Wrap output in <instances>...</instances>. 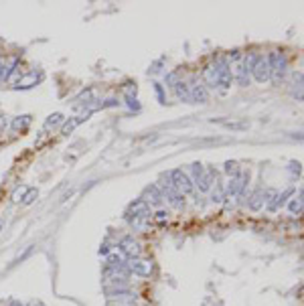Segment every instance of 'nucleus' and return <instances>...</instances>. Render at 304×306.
<instances>
[{
    "mask_svg": "<svg viewBox=\"0 0 304 306\" xmlns=\"http://www.w3.org/2000/svg\"><path fill=\"white\" fill-rule=\"evenodd\" d=\"M41 79V75H37V73H29V75H25V77H21L19 81H17V87L21 89H27V87H31V85H35L37 81Z\"/></svg>",
    "mask_w": 304,
    "mask_h": 306,
    "instance_id": "obj_18",
    "label": "nucleus"
},
{
    "mask_svg": "<svg viewBox=\"0 0 304 306\" xmlns=\"http://www.w3.org/2000/svg\"><path fill=\"white\" fill-rule=\"evenodd\" d=\"M7 126V120H5V116H0V130H3Z\"/></svg>",
    "mask_w": 304,
    "mask_h": 306,
    "instance_id": "obj_35",
    "label": "nucleus"
},
{
    "mask_svg": "<svg viewBox=\"0 0 304 306\" xmlns=\"http://www.w3.org/2000/svg\"><path fill=\"white\" fill-rule=\"evenodd\" d=\"M213 71L217 77V85L223 89H229L231 81H233V71H231V65L227 63V59H217L213 65Z\"/></svg>",
    "mask_w": 304,
    "mask_h": 306,
    "instance_id": "obj_3",
    "label": "nucleus"
},
{
    "mask_svg": "<svg viewBox=\"0 0 304 306\" xmlns=\"http://www.w3.org/2000/svg\"><path fill=\"white\" fill-rule=\"evenodd\" d=\"M99 253H104V256H108V253H110V247H108V245H101V247H99Z\"/></svg>",
    "mask_w": 304,
    "mask_h": 306,
    "instance_id": "obj_34",
    "label": "nucleus"
},
{
    "mask_svg": "<svg viewBox=\"0 0 304 306\" xmlns=\"http://www.w3.org/2000/svg\"><path fill=\"white\" fill-rule=\"evenodd\" d=\"M247 181H249V173H243V175L231 179L229 185H227V189H225V199L235 197V195H241V191H243V187H245Z\"/></svg>",
    "mask_w": 304,
    "mask_h": 306,
    "instance_id": "obj_8",
    "label": "nucleus"
},
{
    "mask_svg": "<svg viewBox=\"0 0 304 306\" xmlns=\"http://www.w3.org/2000/svg\"><path fill=\"white\" fill-rule=\"evenodd\" d=\"M29 124H31V116H19L13 120L11 126H13V130H25Z\"/></svg>",
    "mask_w": 304,
    "mask_h": 306,
    "instance_id": "obj_21",
    "label": "nucleus"
},
{
    "mask_svg": "<svg viewBox=\"0 0 304 306\" xmlns=\"http://www.w3.org/2000/svg\"><path fill=\"white\" fill-rule=\"evenodd\" d=\"M35 306H43V304H35Z\"/></svg>",
    "mask_w": 304,
    "mask_h": 306,
    "instance_id": "obj_38",
    "label": "nucleus"
},
{
    "mask_svg": "<svg viewBox=\"0 0 304 306\" xmlns=\"http://www.w3.org/2000/svg\"><path fill=\"white\" fill-rule=\"evenodd\" d=\"M189 95H191V101H197V104H205V101L209 99L207 87L203 83H193L189 87Z\"/></svg>",
    "mask_w": 304,
    "mask_h": 306,
    "instance_id": "obj_10",
    "label": "nucleus"
},
{
    "mask_svg": "<svg viewBox=\"0 0 304 306\" xmlns=\"http://www.w3.org/2000/svg\"><path fill=\"white\" fill-rule=\"evenodd\" d=\"M9 306H23V304H21L19 300H11V302H9Z\"/></svg>",
    "mask_w": 304,
    "mask_h": 306,
    "instance_id": "obj_36",
    "label": "nucleus"
},
{
    "mask_svg": "<svg viewBox=\"0 0 304 306\" xmlns=\"http://www.w3.org/2000/svg\"><path fill=\"white\" fill-rule=\"evenodd\" d=\"M173 87H175V93H177V97H179L181 101H191V95H189V83H185V81H177Z\"/></svg>",
    "mask_w": 304,
    "mask_h": 306,
    "instance_id": "obj_17",
    "label": "nucleus"
},
{
    "mask_svg": "<svg viewBox=\"0 0 304 306\" xmlns=\"http://www.w3.org/2000/svg\"><path fill=\"white\" fill-rule=\"evenodd\" d=\"M247 71L253 75V79L260 81V83H266V81L272 79L270 65H268V57H264V55H253L251 61H249Z\"/></svg>",
    "mask_w": 304,
    "mask_h": 306,
    "instance_id": "obj_1",
    "label": "nucleus"
},
{
    "mask_svg": "<svg viewBox=\"0 0 304 306\" xmlns=\"http://www.w3.org/2000/svg\"><path fill=\"white\" fill-rule=\"evenodd\" d=\"M63 122V114H59V112H55V114H51L49 118H47V122H45V128L47 130H51V128H55V126H59Z\"/></svg>",
    "mask_w": 304,
    "mask_h": 306,
    "instance_id": "obj_20",
    "label": "nucleus"
},
{
    "mask_svg": "<svg viewBox=\"0 0 304 306\" xmlns=\"http://www.w3.org/2000/svg\"><path fill=\"white\" fill-rule=\"evenodd\" d=\"M85 118H87V114H83V116H75V118H69L67 122H63V126H61V134H65V136L71 134V132H73V130H75V128H77Z\"/></svg>",
    "mask_w": 304,
    "mask_h": 306,
    "instance_id": "obj_16",
    "label": "nucleus"
},
{
    "mask_svg": "<svg viewBox=\"0 0 304 306\" xmlns=\"http://www.w3.org/2000/svg\"><path fill=\"white\" fill-rule=\"evenodd\" d=\"M203 75H205V81H207L211 87H217V77H215L213 65H211V67H207V69H205V73H203Z\"/></svg>",
    "mask_w": 304,
    "mask_h": 306,
    "instance_id": "obj_23",
    "label": "nucleus"
},
{
    "mask_svg": "<svg viewBox=\"0 0 304 306\" xmlns=\"http://www.w3.org/2000/svg\"><path fill=\"white\" fill-rule=\"evenodd\" d=\"M288 211L292 215H300L302 213V191L298 193V197H294L290 203H288Z\"/></svg>",
    "mask_w": 304,
    "mask_h": 306,
    "instance_id": "obj_19",
    "label": "nucleus"
},
{
    "mask_svg": "<svg viewBox=\"0 0 304 306\" xmlns=\"http://www.w3.org/2000/svg\"><path fill=\"white\" fill-rule=\"evenodd\" d=\"M126 217H128V221L130 219H146V217H150V205L144 199H136L132 205L128 207Z\"/></svg>",
    "mask_w": 304,
    "mask_h": 306,
    "instance_id": "obj_6",
    "label": "nucleus"
},
{
    "mask_svg": "<svg viewBox=\"0 0 304 306\" xmlns=\"http://www.w3.org/2000/svg\"><path fill=\"white\" fill-rule=\"evenodd\" d=\"M215 179H217V173H215V171H205V173H203V177L197 181L199 191H201V193H207V191L213 187Z\"/></svg>",
    "mask_w": 304,
    "mask_h": 306,
    "instance_id": "obj_13",
    "label": "nucleus"
},
{
    "mask_svg": "<svg viewBox=\"0 0 304 306\" xmlns=\"http://www.w3.org/2000/svg\"><path fill=\"white\" fill-rule=\"evenodd\" d=\"M211 201H213V203H223V201H225V189H223L221 185H217V187H215Z\"/></svg>",
    "mask_w": 304,
    "mask_h": 306,
    "instance_id": "obj_26",
    "label": "nucleus"
},
{
    "mask_svg": "<svg viewBox=\"0 0 304 306\" xmlns=\"http://www.w3.org/2000/svg\"><path fill=\"white\" fill-rule=\"evenodd\" d=\"M126 262L122 260V256H118V253H110L108 256V262H106V266H124Z\"/></svg>",
    "mask_w": 304,
    "mask_h": 306,
    "instance_id": "obj_27",
    "label": "nucleus"
},
{
    "mask_svg": "<svg viewBox=\"0 0 304 306\" xmlns=\"http://www.w3.org/2000/svg\"><path fill=\"white\" fill-rule=\"evenodd\" d=\"M155 219H157L159 223H165V221L169 219V213H167V211H159V213L155 215Z\"/></svg>",
    "mask_w": 304,
    "mask_h": 306,
    "instance_id": "obj_30",
    "label": "nucleus"
},
{
    "mask_svg": "<svg viewBox=\"0 0 304 306\" xmlns=\"http://www.w3.org/2000/svg\"><path fill=\"white\" fill-rule=\"evenodd\" d=\"M225 173L231 177V179H235V177H239V165L237 163H225Z\"/></svg>",
    "mask_w": 304,
    "mask_h": 306,
    "instance_id": "obj_25",
    "label": "nucleus"
},
{
    "mask_svg": "<svg viewBox=\"0 0 304 306\" xmlns=\"http://www.w3.org/2000/svg\"><path fill=\"white\" fill-rule=\"evenodd\" d=\"M264 205H266V201H264V191H262V189H256V191H253V195L247 199V207H249L251 211H260Z\"/></svg>",
    "mask_w": 304,
    "mask_h": 306,
    "instance_id": "obj_14",
    "label": "nucleus"
},
{
    "mask_svg": "<svg viewBox=\"0 0 304 306\" xmlns=\"http://www.w3.org/2000/svg\"><path fill=\"white\" fill-rule=\"evenodd\" d=\"M203 173H205V169H203V165H201V163H195V165H193V177H195V183H197V181L203 177Z\"/></svg>",
    "mask_w": 304,
    "mask_h": 306,
    "instance_id": "obj_28",
    "label": "nucleus"
},
{
    "mask_svg": "<svg viewBox=\"0 0 304 306\" xmlns=\"http://www.w3.org/2000/svg\"><path fill=\"white\" fill-rule=\"evenodd\" d=\"M25 193H27V187H17V189H15V193H13V201H15V203L23 201Z\"/></svg>",
    "mask_w": 304,
    "mask_h": 306,
    "instance_id": "obj_29",
    "label": "nucleus"
},
{
    "mask_svg": "<svg viewBox=\"0 0 304 306\" xmlns=\"http://www.w3.org/2000/svg\"><path fill=\"white\" fill-rule=\"evenodd\" d=\"M292 195H294V189H286L282 195H276V197H274V199L268 203V211H272V213H274V211H278L282 205H286V201H288Z\"/></svg>",
    "mask_w": 304,
    "mask_h": 306,
    "instance_id": "obj_11",
    "label": "nucleus"
},
{
    "mask_svg": "<svg viewBox=\"0 0 304 306\" xmlns=\"http://www.w3.org/2000/svg\"><path fill=\"white\" fill-rule=\"evenodd\" d=\"M89 97H91V91H83V93H81V95H79V97H77V101H83V99H85V101H87V99H89Z\"/></svg>",
    "mask_w": 304,
    "mask_h": 306,
    "instance_id": "obj_32",
    "label": "nucleus"
},
{
    "mask_svg": "<svg viewBox=\"0 0 304 306\" xmlns=\"http://www.w3.org/2000/svg\"><path fill=\"white\" fill-rule=\"evenodd\" d=\"M144 197H146L144 201L148 203V205H155V207L163 205V201H165V197H163V193H161L159 187H148L146 193H144Z\"/></svg>",
    "mask_w": 304,
    "mask_h": 306,
    "instance_id": "obj_12",
    "label": "nucleus"
},
{
    "mask_svg": "<svg viewBox=\"0 0 304 306\" xmlns=\"http://www.w3.org/2000/svg\"><path fill=\"white\" fill-rule=\"evenodd\" d=\"M290 171L296 173V175H300V163H292V165H290Z\"/></svg>",
    "mask_w": 304,
    "mask_h": 306,
    "instance_id": "obj_33",
    "label": "nucleus"
},
{
    "mask_svg": "<svg viewBox=\"0 0 304 306\" xmlns=\"http://www.w3.org/2000/svg\"><path fill=\"white\" fill-rule=\"evenodd\" d=\"M169 179H171V183L175 185V189L181 193V195H191L193 191H195V183L189 179V175L187 173H183L181 169H175L171 175H169Z\"/></svg>",
    "mask_w": 304,
    "mask_h": 306,
    "instance_id": "obj_4",
    "label": "nucleus"
},
{
    "mask_svg": "<svg viewBox=\"0 0 304 306\" xmlns=\"http://www.w3.org/2000/svg\"><path fill=\"white\" fill-rule=\"evenodd\" d=\"M126 266H128V270L130 272H134L136 276H150L152 274V262H148V260H142V258H130L128 262H126Z\"/></svg>",
    "mask_w": 304,
    "mask_h": 306,
    "instance_id": "obj_7",
    "label": "nucleus"
},
{
    "mask_svg": "<svg viewBox=\"0 0 304 306\" xmlns=\"http://www.w3.org/2000/svg\"><path fill=\"white\" fill-rule=\"evenodd\" d=\"M268 65H270V73L274 77V81H282L286 71H288V59L284 53H280V51H274V53H270L268 57Z\"/></svg>",
    "mask_w": 304,
    "mask_h": 306,
    "instance_id": "obj_2",
    "label": "nucleus"
},
{
    "mask_svg": "<svg viewBox=\"0 0 304 306\" xmlns=\"http://www.w3.org/2000/svg\"><path fill=\"white\" fill-rule=\"evenodd\" d=\"M161 193H163V197L165 199H169V203L173 207H177V209H183L185 207V197L175 189V185L171 183V179L167 177V183H161Z\"/></svg>",
    "mask_w": 304,
    "mask_h": 306,
    "instance_id": "obj_5",
    "label": "nucleus"
},
{
    "mask_svg": "<svg viewBox=\"0 0 304 306\" xmlns=\"http://www.w3.org/2000/svg\"><path fill=\"white\" fill-rule=\"evenodd\" d=\"M37 197H39V189H37V187L27 189V195L23 197V205H31V203H35Z\"/></svg>",
    "mask_w": 304,
    "mask_h": 306,
    "instance_id": "obj_22",
    "label": "nucleus"
},
{
    "mask_svg": "<svg viewBox=\"0 0 304 306\" xmlns=\"http://www.w3.org/2000/svg\"><path fill=\"white\" fill-rule=\"evenodd\" d=\"M108 306H124V304H118V302H108Z\"/></svg>",
    "mask_w": 304,
    "mask_h": 306,
    "instance_id": "obj_37",
    "label": "nucleus"
},
{
    "mask_svg": "<svg viewBox=\"0 0 304 306\" xmlns=\"http://www.w3.org/2000/svg\"><path fill=\"white\" fill-rule=\"evenodd\" d=\"M120 249L128 258H140V243L134 237H124L120 239Z\"/></svg>",
    "mask_w": 304,
    "mask_h": 306,
    "instance_id": "obj_9",
    "label": "nucleus"
},
{
    "mask_svg": "<svg viewBox=\"0 0 304 306\" xmlns=\"http://www.w3.org/2000/svg\"><path fill=\"white\" fill-rule=\"evenodd\" d=\"M177 77H179V73L175 71V73H171V75H167V83L169 85H175L177 83Z\"/></svg>",
    "mask_w": 304,
    "mask_h": 306,
    "instance_id": "obj_31",
    "label": "nucleus"
},
{
    "mask_svg": "<svg viewBox=\"0 0 304 306\" xmlns=\"http://www.w3.org/2000/svg\"><path fill=\"white\" fill-rule=\"evenodd\" d=\"M294 85H296L294 95H296V99H298V101H302V73L294 75Z\"/></svg>",
    "mask_w": 304,
    "mask_h": 306,
    "instance_id": "obj_24",
    "label": "nucleus"
},
{
    "mask_svg": "<svg viewBox=\"0 0 304 306\" xmlns=\"http://www.w3.org/2000/svg\"><path fill=\"white\" fill-rule=\"evenodd\" d=\"M0 231H3V225H0Z\"/></svg>",
    "mask_w": 304,
    "mask_h": 306,
    "instance_id": "obj_39",
    "label": "nucleus"
},
{
    "mask_svg": "<svg viewBox=\"0 0 304 306\" xmlns=\"http://www.w3.org/2000/svg\"><path fill=\"white\" fill-rule=\"evenodd\" d=\"M233 71V79H237L239 81V85H249V71H247V67L245 65H241V63H237L235 65V69H231Z\"/></svg>",
    "mask_w": 304,
    "mask_h": 306,
    "instance_id": "obj_15",
    "label": "nucleus"
}]
</instances>
